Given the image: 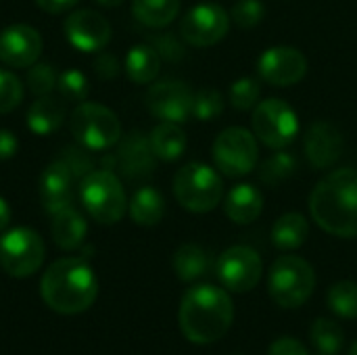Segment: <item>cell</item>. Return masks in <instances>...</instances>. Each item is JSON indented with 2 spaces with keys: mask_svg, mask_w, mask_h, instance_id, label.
<instances>
[{
  "mask_svg": "<svg viewBox=\"0 0 357 355\" xmlns=\"http://www.w3.org/2000/svg\"><path fill=\"white\" fill-rule=\"evenodd\" d=\"M218 278L232 293H249L261 278V257L255 249L234 245L218 259Z\"/></svg>",
  "mask_w": 357,
  "mask_h": 355,
  "instance_id": "11",
  "label": "cell"
},
{
  "mask_svg": "<svg viewBox=\"0 0 357 355\" xmlns=\"http://www.w3.org/2000/svg\"><path fill=\"white\" fill-rule=\"evenodd\" d=\"M63 121H65V105L50 94L38 96V100L27 111V128L38 136H48L56 132Z\"/></svg>",
  "mask_w": 357,
  "mask_h": 355,
  "instance_id": "21",
  "label": "cell"
},
{
  "mask_svg": "<svg viewBox=\"0 0 357 355\" xmlns=\"http://www.w3.org/2000/svg\"><path fill=\"white\" fill-rule=\"evenodd\" d=\"M343 151V136L331 121H314L305 134V155L316 169L335 165Z\"/></svg>",
  "mask_w": 357,
  "mask_h": 355,
  "instance_id": "17",
  "label": "cell"
},
{
  "mask_svg": "<svg viewBox=\"0 0 357 355\" xmlns=\"http://www.w3.org/2000/svg\"><path fill=\"white\" fill-rule=\"evenodd\" d=\"M316 289V274L314 268L297 257V255H282L270 268L268 291L276 305L284 310L301 308Z\"/></svg>",
  "mask_w": 357,
  "mask_h": 355,
  "instance_id": "5",
  "label": "cell"
},
{
  "mask_svg": "<svg viewBox=\"0 0 357 355\" xmlns=\"http://www.w3.org/2000/svg\"><path fill=\"white\" fill-rule=\"evenodd\" d=\"M134 17L146 27H165L180 13V0H132Z\"/></svg>",
  "mask_w": 357,
  "mask_h": 355,
  "instance_id": "28",
  "label": "cell"
},
{
  "mask_svg": "<svg viewBox=\"0 0 357 355\" xmlns=\"http://www.w3.org/2000/svg\"><path fill=\"white\" fill-rule=\"evenodd\" d=\"M23 100V84L21 80L8 71L0 69V113H10Z\"/></svg>",
  "mask_w": 357,
  "mask_h": 355,
  "instance_id": "35",
  "label": "cell"
},
{
  "mask_svg": "<svg viewBox=\"0 0 357 355\" xmlns=\"http://www.w3.org/2000/svg\"><path fill=\"white\" fill-rule=\"evenodd\" d=\"M264 17H266V6L259 0H238L232 8V21L245 29L259 25Z\"/></svg>",
  "mask_w": 357,
  "mask_h": 355,
  "instance_id": "37",
  "label": "cell"
},
{
  "mask_svg": "<svg viewBox=\"0 0 357 355\" xmlns=\"http://www.w3.org/2000/svg\"><path fill=\"white\" fill-rule=\"evenodd\" d=\"M192 98L190 88L180 80H163L149 88L146 107L153 117L172 123H184L192 115Z\"/></svg>",
  "mask_w": 357,
  "mask_h": 355,
  "instance_id": "13",
  "label": "cell"
},
{
  "mask_svg": "<svg viewBox=\"0 0 357 355\" xmlns=\"http://www.w3.org/2000/svg\"><path fill=\"white\" fill-rule=\"evenodd\" d=\"M149 142L153 155L161 161H176L186 151V134L180 123L172 121H161L159 126H155L149 136Z\"/></svg>",
  "mask_w": 357,
  "mask_h": 355,
  "instance_id": "23",
  "label": "cell"
},
{
  "mask_svg": "<svg viewBox=\"0 0 357 355\" xmlns=\"http://www.w3.org/2000/svg\"><path fill=\"white\" fill-rule=\"evenodd\" d=\"M119 161H121L123 174H128L130 178L151 174L153 163H155V155L151 151V142L142 134H138V132L130 134L128 140L119 149Z\"/></svg>",
  "mask_w": 357,
  "mask_h": 355,
  "instance_id": "22",
  "label": "cell"
},
{
  "mask_svg": "<svg viewBox=\"0 0 357 355\" xmlns=\"http://www.w3.org/2000/svg\"><path fill=\"white\" fill-rule=\"evenodd\" d=\"M77 2H79V0H36V4H38L42 10L50 13V15L65 13V10H69V8H73Z\"/></svg>",
  "mask_w": 357,
  "mask_h": 355,
  "instance_id": "42",
  "label": "cell"
},
{
  "mask_svg": "<svg viewBox=\"0 0 357 355\" xmlns=\"http://www.w3.org/2000/svg\"><path fill=\"white\" fill-rule=\"evenodd\" d=\"M174 195L178 203L192 213L215 209L224 197L222 176L205 163H188L174 176Z\"/></svg>",
  "mask_w": 357,
  "mask_h": 355,
  "instance_id": "6",
  "label": "cell"
},
{
  "mask_svg": "<svg viewBox=\"0 0 357 355\" xmlns=\"http://www.w3.org/2000/svg\"><path fill=\"white\" fill-rule=\"evenodd\" d=\"M161 67V56L151 44H136L126 54V75L134 84H151Z\"/></svg>",
  "mask_w": 357,
  "mask_h": 355,
  "instance_id": "24",
  "label": "cell"
},
{
  "mask_svg": "<svg viewBox=\"0 0 357 355\" xmlns=\"http://www.w3.org/2000/svg\"><path fill=\"white\" fill-rule=\"evenodd\" d=\"M328 308L333 314L345 320L357 318V282L341 280L331 287L328 291Z\"/></svg>",
  "mask_w": 357,
  "mask_h": 355,
  "instance_id": "30",
  "label": "cell"
},
{
  "mask_svg": "<svg viewBox=\"0 0 357 355\" xmlns=\"http://www.w3.org/2000/svg\"><path fill=\"white\" fill-rule=\"evenodd\" d=\"M259 82L253 77H241L230 86V103L236 111H249L257 105Z\"/></svg>",
  "mask_w": 357,
  "mask_h": 355,
  "instance_id": "34",
  "label": "cell"
},
{
  "mask_svg": "<svg viewBox=\"0 0 357 355\" xmlns=\"http://www.w3.org/2000/svg\"><path fill=\"white\" fill-rule=\"evenodd\" d=\"M307 236H310V224H307L305 216H301L297 211L280 216L272 228V243L280 251L299 249L307 241Z\"/></svg>",
  "mask_w": 357,
  "mask_h": 355,
  "instance_id": "25",
  "label": "cell"
},
{
  "mask_svg": "<svg viewBox=\"0 0 357 355\" xmlns=\"http://www.w3.org/2000/svg\"><path fill=\"white\" fill-rule=\"evenodd\" d=\"M73 138L88 151H107L121 138L117 115L98 103H79L69 119Z\"/></svg>",
  "mask_w": 357,
  "mask_h": 355,
  "instance_id": "7",
  "label": "cell"
},
{
  "mask_svg": "<svg viewBox=\"0 0 357 355\" xmlns=\"http://www.w3.org/2000/svg\"><path fill=\"white\" fill-rule=\"evenodd\" d=\"M63 31L69 44L82 52H98L111 40V23L90 8L71 13L63 23Z\"/></svg>",
  "mask_w": 357,
  "mask_h": 355,
  "instance_id": "15",
  "label": "cell"
},
{
  "mask_svg": "<svg viewBox=\"0 0 357 355\" xmlns=\"http://www.w3.org/2000/svg\"><path fill=\"white\" fill-rule=\"evenodd\" d=\"M50 230H52V241L56 243L59 249L75 251L77 247H82V243L86 239L88 224L79 211H75L73 207H67V209L54 213Z\"/></svg>",
  "mask_w": 357,
  "mask_h": 355,
  "instance_id": "20",
  "label": "cell"
},
{
  "mask_svg": "<svg viewBox=\"0 0 357 355\" xmlns=\"http://www.w3.org/2000/svg\"><path fill=\"white\" fill-rule=\"evenodd\" d=\"M174 272L182 282H195L209 272V255L199 245H182L174 253Z\"/></svg>",
  "mask_w": 357,
  "mask_h": 355,
  "instance_id": "27",
  "label": "cell"
},
{
  "mask_svg": "<svg viewBox=\"0 0 357 355\" xmlns=\"http://www.w3.org/2000/svg\"><path fill=\"white\" fill-rule=\"evenodd\" d=\"M257 73L272 86H293L307 73V59L293 46H272L257 59Z\"/></svg>",
  "mask_w": 357,
  "mask_h": 355,
  "instance_id": "14",
  "label": "cell"
},
{
  "mask_svg": "<svg viewBox=\"0 0 357 355\" xmlns=\"http://www.w3.org/2000/svg\"><path fill=\"white\" fill-rule=\"evenodd\" d=\"M71 169L65 161L50 163L40 176V201L46 213L54 216L71 207Z\"/></svg>",
  "mask_w": 357,
  "mask_h": 355,
  "instance_id": "18",
  "label": "cell"
},
{
  "mask_svg": "<svg viewBox=\"0 0 357 355\" xmlns=\"http://www.w3.org/2000/svg\"><path fill=\"white\" fill-rule=\"evenodd\" d=\"M151 46L167 61H180L184 56V46L172 33H159L151 38Z\"/></svg>",
  "mask_w": 357,
  "mask_h": 355,
  "instance_id": "38",
  "label": "cell"
},
{
  "mask_svg": "<svg viewBox=\"0 0 357 355\" xmlns=\"http://www.w3.org/2000/svg\"><path fill=\"white\" fill-rule=\"evenodd\" d=\"M40 295L52 312L75 316L96 301L98 280L84 259L65 257L48 266L40 282Z\"/></svg>",
  "mask_w": 357,
  "mask_h": 355,
  "instance_id": "3",
  "label": "cell"
},
{
  "mask_svg": "<svg viewBox=\"0 0 357 355\" xmlns=\"http://www.w3.org/2000/svg\"><path fill=\"white\" fill-rule=\"evenodd\" d=\"M228 27L230 17L220 4H199L184 15L180 23V33L190 46L205 48L224 40Z\"/></svg>",
  "mask_w": 357,
  "mask_h": 355,
  "instance_id": "12",
  "label": "cell"
},
{
  "mask_svg": "<svg viewBox=\"0 0 357 355\" xmlns=\"http://www.w3.org/2000/svg\"><path fill=\"white\" fill-rule=\"evenodd\" d=\"M310 337H312V343L318 349V354L324 355H337L345 343V335H343L341 326L328 318H318L312 326Z\"/></svg>",
  "mask_w": 357,
  "mask_h": 355,
  "instance_id": "29",
  "label": "cell"
},
{
  "mask_svg": "<svg viewBox=\"0 0 357 355\" xmlns=\"http://www.w3.org/2000/svg\"><path fill=\"white\" fill-rule=\"evenodd\" d=\"M224 111V98L215 88H203L192 98V117L199 121H213Z\"/></svg>",
  "mask_w": 357,
  "mask_h": 355,
  "instance_id": "33",
  "label": "cell"
},
{
  "mask_svg": "<svg viewBox=\"0 0 357 355\" xmlns=\"http://www.w3.org/2000/svg\"><path fill=\"white\" fill-rule=\"evenodd\" d=\"M268 355H310L305 345L297 339H291V337H282L278 341L272 343Z\"/></svg>",
  "mask_w": 357,
  "mask_h": 355,
  "instance_id": "39",
  "label": "cell"
},
{
  "mask_svg": "<svg viewBox=\"0 0 357 355\" xmlns=\"http://www.w3.org/2000/svg\"><path fill=\"white\" fill-rule=\"evenodd\" d=\"M297 169V161L289 153H276L270 159H266L259 167V180L268 186H278L289 176H293Z\"/></svg>",
  "mask_w": 357,
  "mask_h": 355,
  "instance_id": "31",
  "label": "cell"
},
{
  "mask_svg": "<svg viewBox=\"0 0 357 355\" xmlns=\"http://www.w3.org/2000/svg\"><path fill=\"white\" fill-rule=\"evenodd\" d=\"M10 207H8V203L0 197V232L10 224Z\"/></svg>",
  "mask_w": 357,
  "mask_h": 355,
  "instance_id": "43",
  "label": "cell"
},
{
  "mask_svg": "<svg viewBox=\"0 0 357 355\" xmlns=\"http://www.w3.org/2000/svg\"><path fill=\"white\" fill-rule=\"evenodd\" d=\"M253 134L270 149H287L299 134V117L282 98H268L253 111Z\"/></svg>",
  "mask_w": 357,
  "mask_h": 355,
  "instance_id": "9",
  "label": "cell"
},
{
  "mask_svg": "<svg viewBox=\"0 0 357 355\" xmlns=\"http://www.w3.org/2000/svg\"><path fill=\"white\" fill-rule=\"evenodd\" d=\"M19 149V140L10 130H0V159H10Z\"/></svg>",
  "mask_w": 357,
  "mask_h": 355,
  "instance_id": "41",
  "label": "cell"
},
{
  "mask_svg": "<svg viewBox=\"0 0 357 355\" xmlns=\"http://www.w3.org/2000/svg\"><path fill=\"white\" fill-rule=\"evenodd\" d=\"M264 209V197L253 184L234 186L224 201V211L234 224H253Z\"/></svg>",
  "mask_w": 357,
  "mask_h": 355,
  "instance_id": "19",
  "label": "cell"
},
{
  "mask_svg": "<svg viewBox=\"0 0 357 355\" xmlns=\"http://www.w3.org/2000/svg\"><path fill=\"white\" fill-rule=\"evenodd\" d=\"M310 211L316 224L341 239L357 236V172L337 169L316 184L310 197Z\"/></svg>",
  "mask_w": 357,
  "mask_h": 355,
  "instance_id": "2",
  "label": "cell"
},
{
  "mask_svg": "<svg viewBox=\"0 0 357 355\" xmlns=\"http://www.w3.org/2000/svg\"><path fill=\"white\" fill-rule=\"evenodd\" d=\"M130 216L138 226H157L165 216V201L153 186H142L130 201Z\"/></svg>",
  "mask_w": 357,
  "mask_h": 355,
  "instance_id": "26",
  "label": "cell"
},
{
  "mask_svg": "<svg viewBox=\"0 0 357 355\" xmlns=\"http://www.w3.org/2000/svg\"><path fill=\"white\" fill-rule=\"evenodd\" d=\"M215 167L228 178H241L257 165L255 136L245 128H228L213 142Z\"/></svg>",
  "mask_w": 357,
  "mask_h": 355,
  "instance_id": "10",
  "label": "cell"
},
{
  "mask_svg": "<svg viewBox=\"0 0 357 355\" xmlns=\"http://www.w3.org/2000/svg\"><path fill=\"white\" fill-rule=\"evenodd\" d=\"M56 90L69 103H84L90 92L88 77L79 69H67L56 77Z\"/></svg>",
  "mask_w": 357,
  "mask_h": 355,
  "instance_id": "32",
  "label": "cell"
},
{
  "mask_svg": "<svg viewBox=\"0 0 357 355\" xmlns=\"http://www.w3.org/2000/svg\"><path fill=\"white\" fill-rule=\"evenodd\" d=\"M178 322L190 343L211 345L230 331L234 303L226 291L213 285H197L184 293Z\"/></svg>",
  "mask_w": 357,
  "mask_h": 355,
  "instance_id": "1",
  "label": "cell"
},
{
  "mask_svg": "<svg viewBox=\"0 0 357 355\" xmlns=\"http://www.w3.org/2000/svg\"><path fill=\"white\" fill-rule=\"evenodd\" d=\"M320 355H324V354H320Z\"/></svg>",
  "mask_w": 357,
  "mask_h": 355,
  "instance_id": "46",
  "label": "cell"
},
{
  "mask_svg": "<svg viewBox=\"0 0 357 355\" xmlns=\"http://www.w3.org/2000/svg\"><path fill=\"white\" fill-rule=\"evenodd\" d=\"M56 73L48 63H33L27 71V88L36 96H46L56 88Z\"/></svg>",
  "mask_w": 357,
  "mask_h": 355,
  "instance_id": "36",
  "label": "cell"
},
{
  "mask_svg": "<svg viewBox=\"0 0 357 355\" xmlns=\"http://www.w3.org/2000/svg\"><path fill=\"white\" fill-rule=\"evenodd\" d=\"M349 355H357V343H354V347L349 349Z\"/></svg>",
  "mask_w": 357,
  "mask_h": 355,
  "instance_id": "45",
  "label": "cell"
},
{
  "mask_svg": "<svg viewBox=\"0 0 357 355\" xmlns=\"http://www.w3.org/2000/svg\"><path fill=\"white\" fill-rule=\"evenodd\" d=\"M44 253V241L31 228L19 226L0 236V266L13 278H27L38 272Z\"/></svg>",
  "mask_w": 357,
  "mask_h": 355,
  "instance_id": "8",
  "label": "cell"
},
{
  "mask_svg": "<svg viewBox=\"0 0 357 355\" xmlns=\"http://www.w3.org/2000/svg\"><path fill=\"white\" fill-rule=\"evenodd\" d=\"M79 197L84 209L98 224H117L128 209L126 190L119 178L109 169H92L82 178Z\"/></svg>",
  "mask_w": 357,
  "mask_h": 355,
  "instance_id": "4",
  "label": "cell"
},
{
  "mask_svg": "<svg viewBox=\"0 0 357 355\" xmlns=\"http://www.w3.org/2000/svg\"><path fill=\"white\" fill-rule=\"evenodd\" d=\"M42 48V36L31 25L17 23L0 31V61L8 67H31L38 63Z\"/></svg>",
  "mask_w": 357,
  "mask_h": 355,
  "instance_id": "16",
  "label": "cell"
},
{
  "mask_svg": "<svg viewBox=\"0 0 357 355\" xmlns=\"http://www.w3.org/2000/svg\"><path fill=\"white\" fill-rule=\"evenodd\" d=\"M94 2H98L100 6H107V8H113V6H119L123 0H94Z\"/></svg>",
  "mask_w": 357,
  "mask_h": 355,
  "instance_id": "44",
  "label": "cell"
},
{
  "mask_svg": "<svg viewBox=\"0 0 357 355\" xmlns=\"http://www.w3.org/2000/svg\"><path fill=\"white\" fill-rule=\"evenodd\" d=\"M94 69L102 80H111L119 73V61L111 52H100L94 61Z\"/></svg>",
  "mask_w": 357,
  "mask_h": 355,
  "instance_id": "40",
  "label": "cell"
}]
</instances>
